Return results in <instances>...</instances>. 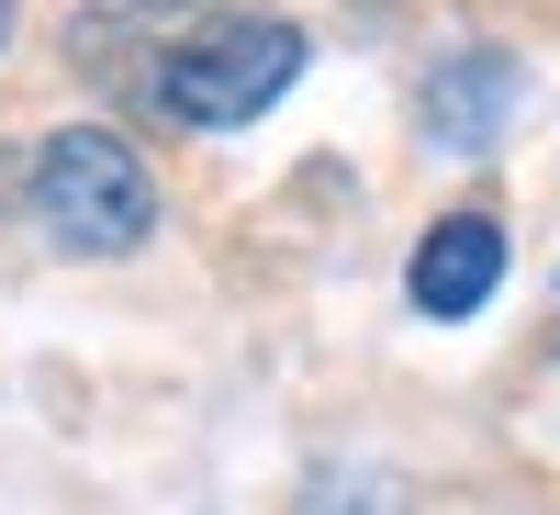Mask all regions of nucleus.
<instances>
[{
  "mask_svg": "<svg viewBox=\"0 0 560 515\" xmlns=\"http://www.w3.org/2000/svg\"><path fill=\"white\" fill-rule=\"evenodd\" d=\"M292 79H303V34L292 23H280V12H224V23L179 34L168 57H158V102L179 124L224 134V124H258Z\"/></svg>",
  "mask_w": 560,
  "mask_h": 515,
  "instance_id": "f257e3e1",
  "label": "nucleus"
},
{
  "mask_svg": "<svg viewBox=\"0 0 560 515\" xmlns=\"http://www.w3.org/2000/svg\"><path fill=\"white\" fill-rule=\"evenodd\" d=\"M34 213H45L57 247L124 258V247H147V224H158V179H147V157H135L124 134L68 124V134H45V157H34Z\"/></svg>",
  "mask_w": 560,
  "mask_h": 515,
  "instance_id": "f03ea898",
  "label": "nucleus"
},
{
  "mask_svg": "<svg viewBox=\"0 0 560 515\" xmlns=\"http://www.w3.org/2000/svg\"><path fill=\"white\" fill-rule=\"evenodd\" d=\"M493 280H504V224L493 213H438L427 247H415V269H404V292H415V314L459 325V314L493 303Z\"/></svg>",
  "mask_w": 560,
  "mask_h": 515,
  "instance_id": "7ed1b4c3",
  "label": "nucleus"
},
{
  "mask_svg": "<svg viewBox=\"0 0 560 515\" xmlns=\"http://www.w3.org/2000/svg\"><path fill=\"white\" fill-rule=\"evenodd\" d=\"M493 102H504V57H448L438 90H427L438 147H482V134H493Z\"/></svg>",
  "mask_w": 560,
  "mask_h": 515,
  "instance_id": "20e7f679",
  "label": "nucleus"
},
{
  "mask_svg": "<svg viewBox=\"0 0 560 515\" xmlns=\"http://www.w3.org/2000/svg\"><path fill=\"white\" fill-rule=\"evenodd\" d=\"M0 45H12V0H0Z\"/></svg>",
  "mask_w": 560,
  "mask_h": 515,
  "instance_id": "39448f33",
  "label": "nucleus"
},
{
  "mask_svg": "<svg viewBox=\"0 0 560 515\" xmlns=\"http://www.w3.org/2000/svg\"><path fill=\"white\" fill-rule=\"evenodd\" d=\"M135 12H168V0H135Z\"/></svg>",
  "mask_w": 560,
  "mask_h": 515,
  "instance_id": "423d86ee",
  "label": "nucleus"
}]
</instances>
